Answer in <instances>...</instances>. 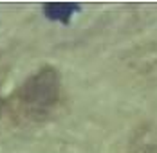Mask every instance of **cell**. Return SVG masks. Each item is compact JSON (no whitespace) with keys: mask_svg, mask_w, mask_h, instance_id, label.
Instances as JSON below:
<instances>
[{"mask_svg":"<svg viewBox=\"0 0 157 153\" xmlns=\"http://www.w3.org/2000/svg\"><path fill=\"white\" fill-rule=\"evenodd\" d=\"M62 95V77L56 67L44 65L38 70L24 79V83L16 88L6 108L16 122H42L60 103Z\"/></svg>","mask_w":157,"mask_h":153,"instance_id":"cell-1","label":"cell"},{"mask_svg":"<svg viewBox=\"0 0 157 153\" xmlns=\"http://www.w3.org/2000/svg\"><path fill=\"white\" fill-rule=\"evenodd\" d=\"M132 150L136 153H157V132L152 128L139 130L136 133V142L132 144Z\"/></svg>","mask_w":157,"mask_h":153,"instance_id":"cell-2","label":"cell"},{"mask_svg":"<svg viewBox=\"0 0 157 153\" xmlns=\"http://www.w3.org/2000/svg\"><path fill=\"white\" fill-rule=\"evenodd\" d=\"M6 101H7V99H4L2 94H0V117H2V114H4V110H6Z\"/></svg>","mask_w":157,"mask_h":153,"instance_id":"cell-3","label":"cell"}]
</instances>
